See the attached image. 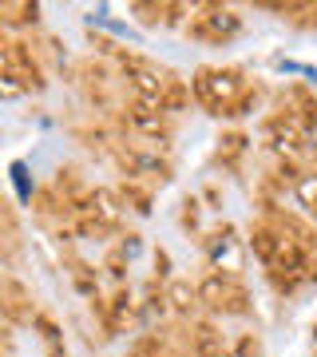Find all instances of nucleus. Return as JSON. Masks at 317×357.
<instances>
[{"instance_id": "obj_5", "label": "nucleus", "mask_w": 317, "mask_h": 357, "mask_svg": "<svg viewBox=\"0 0 317 357\" xmlns=\"http://www.w3.org/2000/svg\"><path fill=\"white\" fill-rule=\"evenodd\" d=\"M8 171H13V187H16V195H20V203H32V199H36V187H32L28 163H20V159H16V163L8 167Z\"/></svg>"}, {"instance_id": "obj_3", "label": "nucleus", "mask_w": 317, "mask_h": 357, "mask_svg": "<svg viewBox=\"0 0 317 357\" xmlns=\"http://www.w3.org/2000/svg\"><path fill=\"white\" fill-rule=\"evenodd\" d=\"M88 215L100 222V227H119V203H115V195L111 191H95L91 195V206H88Z\"/></svg>"}, {"instance_id": "obj_9", "label": "nucleus", "mask_w": 317, "mask_h": 357, "mask_svg": "<svg viewBox=\"0 0 317 357\" xmlns=\"http://www.w3.org/2000/svg\"><path fill=\"white\" fill-rule=\"evenodd\" d=\"M119 255H123V258H127V262H131V258L139 255V238H135V234H127L123 243H119Z\"/></svg>"}, {"instance_id": "obj_6", "label": "nucleus", "mask_w": 317, "mask_h": 357, "mask_svg": "<svg viewBox=\"0 0 317 357\" xmlns=\"http://www.w3.org/2000/svg\"><path fill=\"white\" fill-rule=\"evenodd\" d=\"M24 91H28V84L16 76V72H4V76H0V100H20Z\"/></svg>"}, {"instance_id": "obj_1", "label": "nucleus", "mask_w": 317, "mask_h": 357, "mask_svg": "<svg viewBox=\"0 0 317 357\" xmlns=\"http://www.w3.org/2000/svg\"><path fill=\"white\" fill-rule=\"evenodd\" d=\"M238 88H242L238 72H199V79H194L199 100L210 103V107H230V96Z\"/></svg>"}, {"instance_id": "obj_4", "label": "nucleus", "mask_w": 317, "mask_h": 357, "mask_svg": "<svg viewBox=\"0 0 317 357\" xmlns=\"http://www.w3.org/2000/svg\"><path fill=\"white\" fill-rule=\"evenodd\" d=\"M131 314H135V306H131V294L119 290V294L111 298V306H107V330H123Z\"/></svg>"}, {"instance_id": "obj_2", "label": "nucleus", "mask_w": 317, "mask_h": 357, "mask_svg": "<svg viewBox=\"0 0 317 357\" xmlns=\"http://www.w3.org/2000/svg\"><path fill=\"white\" fill-rule=\"evenodd\" d=\"M0 310L13 321H36L32 306H24V286H16V282H0Z\"/></svg>"}, {"instance_id": "obj_10", "label": "nucleus", "mask_w": 317, "mask_h": 357, "mask_svg": "<svg viewBox=\"0 0 317 357\" xmlns=\"http://www.w3.org/2000/svg\"><path fill=\"white\" fill-rule=\"evenodd\" d=\"M302 199L317 211V178H305V183H302Z\"/></svg>"}, {"instance_id": "obj_8", "label": "nucleus", "mask_w": 317, "mask_h": 357, "mask_svg": "<svg viewBox=\"0 0 317 357\" xmlns=\"http://www.w3.org/2000/svg\"><path fill=\"white\" fill-rule=\"evenodd\" d=\"M88 24H91V28L100 24V28H107V32H115V36L135 40V32H131V28H127V24H119V20H107V16H95V13H91V16H88Z\"/></svg>"}, {"instance_id": "obj_7", "label": "nucleus", "mask_w": 317, "mask_h": 357, "mask_svg": "<svg viewBox=\"0 0 317 357\" xmlns=\"http://www.w3.org/2000/svg\"><path fill=\"white\" fill-rule=\"evenodd\" d=\"M194 298H199V290H190L187 282H175L171 294H167V302H175L178 310H190V306H194Z\"/></svg>"}]
</instances>
